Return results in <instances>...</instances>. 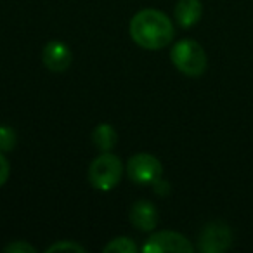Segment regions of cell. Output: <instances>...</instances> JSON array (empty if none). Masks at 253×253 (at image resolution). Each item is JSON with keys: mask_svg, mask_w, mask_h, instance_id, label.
Here are the masks:
<instances>
[{"mask_svg": "<svg viewBox=\"0 0 253 253\" xmlns=\"http://www.w3.org/2000/svg\"><path fill=\"white\" fill-rule=\"evenodd\" d=\"M9 175H11V163H9L7 156L0 151V187L7 182Z\"/></svg>", "mask_w": 253, "mask_h": 253, "instance_id": "15", "label": "cell"}, {"mask_svg": "<svg viewBox=\"0 0 253 253\" xmlns=\"http://www.w3.org/2000/svg\"><path fill=\"white\" fill-rule=\"evenodd\" d=\"M144 253H193L194 246L184 234L175 231H158L153 232L142 245Z\"/></svg>", "mask_w": 253, "mask_h": 253, "instance_id": "5", "label": "cell"}, {"mask_svg": "<svg viewBox=\"0 0 253 253\" xmlns=\"http://www.w3.org/2000/svg\"><path fill=\"white\" fill-rule=\"evenodd\" d=\"M153 187H155V191L158 194H167L170 191V186H169V182L167 180H162V179H158L155 184H153Z\"/></svg>", "mask_w": 253, "mask_h": 253, "instance_id": "16", "label": "cell"}, {"mask_svg": "<svg viewBox=\"0 0 253 253\" xmlns=\"http://www.w3.org/2000/svg\"><path fill=\"white\" fill-rule=\"evenodd\" d=\"M71 50L61 40H50L42 50V61L52 73H63L70 68L71 64Z\"/></svg>", "mask_w": 253, "mask_h": 253, "instance_id": "7", "label": "cell"}, {"mask_svg": "<svg viewBox=\"0 0 253 253\" xmlns=\"http://www.w3.org/2000/svg\"><path fill=\"white\" fill-rule=\"evenodd\" d=\"M130 222L137 231L151 232L158 225V210L155 203L148 200H139L130 208Z\"/></svg>", "mask_w": 253, "mask_h": 253, "instance_id": "8", "label": "cell"}, {"mask_svg": "<svg viewBox=\"0 0 253 253\" xmlns=\"http://www.w3.org/2000/svg\"><path fill=\"white\" fill-rule=\"evenodd\" d=\"M92 142H94V146L101 153H108L116 146L118 135H116L115 128L109 123H101L92 132Z\"/></svg>", "mask_w": 253, "mask_h": 253, "instance_id": "10", "label": "cell"}, {"mask_svg": "<svg viewBox=\"0 0 253 253\" xmlns=\"http://www.w3.org/2000/svg\"><path fill=\"white\" fill-rule=\"evenodd\" d=\"M123 177V163L111 151L101 153L92 160L88 167V180L92 187L99 191H111L120 184Z\"/></svg>", "mask_w": 253, "mask_h": 253, "instance_id": "3", "label": "cell"}, {"mask_svg": "<svg viewBox=\"0 0 253 253\" xmlns=\"http://www.w3.org/2000/svg\"><path fill=\"white\" fill-rule=\"evenodd\" d=\"M47 253H52V252H75V253H84L87 250L77 241H57V243H52L49 248L45 250Z\"/></svg>", "mask_w": 253, "mask_h": 253, "instance_id": "13", "label": "cell"}, {"mask_svg": "<svg viewBox=\"0 0 253 253\" xmlns=\"http://www.w3.org/2000/svg\"><path fill=\"white\" fill-rule=\"evenodd\" d=\"M232 245V231L225 222L215 220L203 227L198 238V248L203 253H222Z\"/></svg>", "mask_w": 253, "mask_h": 253, "instance_id": "6", "label": "cell"}, {"mask_svg": "<svg viewBox=\"0 0 253 253\" xmlns=\"http://www.w3.org/2000/svg\"><path fill=\"white\" fill-rule=\"evenodd\" d=\"M16 141H18V137H16L14 128L9 125H0V151L7 153L14 149Z\"/></svg>", "mask_w": 253, "mask_h": 253, "instance_id": "12", "label": "cell"}, {"mask_svg": "<svg viewBox=\"0 0 253 253\" xmlns=\"http://www.w3.org/2000/svg\"><path fill=\"white\" fill-rule=\"evenodd\" d=\"M4 252H7V253H35L37 248H35V246L30 245V243L18 239V241L9 243V245L4 248Z\"/></svg>", "mask_w": 253, "mask_h": 253, "instance_id": "14", "label": "cell"}, {"mask_svg": "<svg viewBox=\"0 0 253 253\" xmlns=\"http://www.w3.org/2000/svg\"><path fill=\"white\" fill-rule=\"evenodd\" d=\"M130 37L141 49L160 50L172 43L175 28L165 12L158 9H142L132 18Z\"/></svg>", "mask_w": 253, "mask_h": 253, "instance_id": "1", "label": "cell"}, {"mask_svg": "<svg viewBox=\"0 0 253 253\" xmlns=\"http://www.w3.org/2000/svg\"><path fill=\"white\" fill-rule=\"evenodd\" d=\"M170 59L186 77H201L207 71L208 59L205 49L193 39H182L172 47Z\"/></svg>", "mask_w": 253, "mask_h": 253, "instance_id": "2", "label": "cell"}, {"mask_svg": "<svg viewBox=\"0 0 253 253\" xmlns=\"http://www.w3.org/2000/svg\"><path fill=\"white\" fill-rule=\"evenodd\" d=\"M125 172L134 184L153 186L156 180L162 179L163 167L156 156L149 155V153H137V155L128 158Z\"/></svg>", "mask_w": 253, "mask_h": 253, "instance_id": "4", "label": "cell"}, {"mask_svg": "<svg viewBox=\"0 0 253 253\" xmlns=\"http://www.w3.org/2000/svg\"><path fill=\"white\" fill-rule=\"evenodd\" d=\"M203 14V5L201 0H179L175 5V21L179 23V26L182 28H191L201 19Z\"/></svg>", "mask_w": 253, "mask_h": 253, "instance_id": "9", "label": "cell"}, {"mask_svg": "<svg viewBox=\"0 0 253 253\" xmlns=\"http://www.w3.org/2000/svg\"><path fill=\"white\" fill-rule=\"evenodd\" d=\"M104 253H137L139 246L130 238H115L104 246Z\"/></svg>", "mask_w": 253, "mask_h": 253, "instance_id": "11", "label": "cell"}]
</instances>
